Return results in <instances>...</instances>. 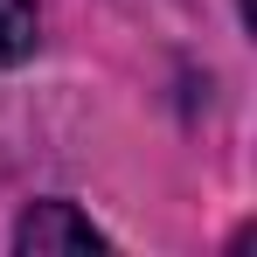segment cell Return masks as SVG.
I'll list each match as a JSON object with an SVG mask.
<instances>
[{"label": "cell", "mask_w": 257, "mask_h": 257, "mask_svg": "<svg viewBox=\"0 0 257 257\" xmlns=\"http://www.w3.org/2000/svg\"><path fill=\"white\" fill-rule=\"evenodd\" d=\"M14 250L21 257H56V250H104V229L77 215L70 202H35L14 229Z\"/></svg>", "instance_id": "1"}, {"label": "cell", "mask_w": 257, "mask_h": 257, "mask_svg": "<svg viewBox=\"0 0 257 257\" xmlns=\"http://www.w3.org/2000/svg\"><path fill=\"white\" fill-rule=\"evenodd\" d=\"M35 0H0V63H21L35 49Z\"/></svg>", "instance_id": "2"}]
</instances>
